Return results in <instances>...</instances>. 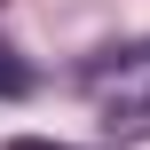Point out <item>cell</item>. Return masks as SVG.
<instances>
[{
  "instance_id": "cell-2",
  "label": "cell",
  "mask_w": 150,
  "mask_h": 150,
  "mask_svg": "<svg viewBox=\"0 0 150 150\" xmlns=\"http://www.w3.org/2000/svg\"><path fill=\"white\" fill-rule=\"evenodd\" d=\"M0 95H32V63H16L8 40H0Z\"/></svg>"
},
{
  "instance_id": "cell-1",
  "label": "cell",
  "mask_w": 150,
  "mask_h": 150,
  "mask_svg": "<svg viewBox=\"0 0 150 150\" xmlns=\"http://www.w3.org/2000/svg\"><path fill=\"white\" fill-rule=\"evenodd\" d=\"M87 95L103 103V127L111 134H142L150 127V40L87 63Z\"/></svg>"
},
{
  "instance_id": "cell-3",
  "label": "cell",
  "mask_w": 150,
  "mask_h": 150,
  "mask_svg": "<svg viewBox=\"0 0 150 150\" xmlns=\"http://www.w3.org/2000/svg\"><path fill=\"white\" fill-rule=\"evenodd\" d=\"M8 150H63V142H40V134H16Z\"/></svg>"
}]
</instances>
